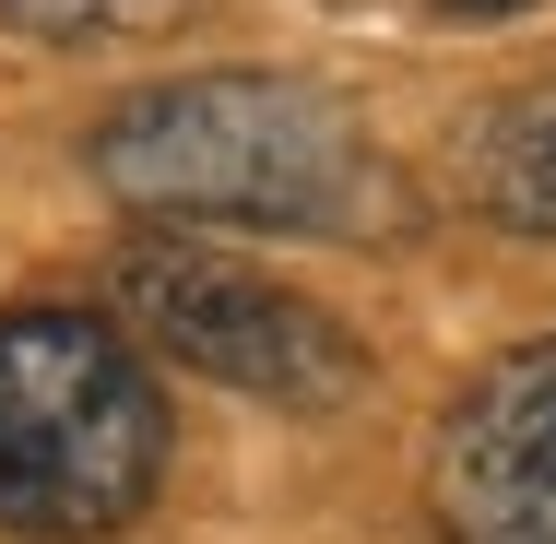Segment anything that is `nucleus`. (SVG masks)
<instances>
[{"label": "nucleus", "mask_w": 556, "mask_h": 544, "mask_svg": "<svg viewBox=\"0 0 556 544\" xmlns=\"http://www.w3.org/2000/svg\"><path fill=\"white\" fill-rule=\"evenodd\" d=\"M439 544H556V331L497 343L439 415L427 450Z\"/></svg>", "instance_id": "4"}, {"label": "nucleus", "mask_w": 556, "mask_h": 544, "mask_svg": "<svg viewBox=\"0 0 556 544\" xmlns=\"http://www.w3.org/2000/svg\"><path fill=\"white\" fill-rule=\"evenodd\" d=\"M108 296H118V320H130V343L178 355L190 379H214L237 403H273V415H320V403H343L367 379V343L320 296L273 284L261 261L190 249V237H130Z\"/></svg>", "instance_id": "3"}, {"label": "nucleus", "mask_w": 556, "mask_h": 544, "mask_svg": "<svg viewBox=\"0 0 556 544\" xmlns=\"http://www.w3.org/2000/svg\"><path fill=\"white\" fill-rule=\"evenodd\" d=\"M166 485V391L96 308H0V533L118 544Z\"/></svg>", "instance_id": "2"}, {"label": "nucleus", "mask_w": 556, "mask_h": 544, "mask_svg": "<svg viewBox=\"0 0 556 544\" xmlns=\"http://www.w3.org/2000/svg\"><path fill=\"white\" fill-rule=\"evenodd\" d=\"M439 12H462V24H509V12H533V0H439Z\"/></svg>", "instance_id": "7"}, {"label": "nucleus", "mask_w": 556, "mask_h": 544, "mask_svg": "<svg viewBox=\"0 0 556 544\" xmlns=\"http://www.w3.org/2000/svg\"><path fill=\"white\" fill-rule=\"evenodd\" d=\"M462 190L509 237H556V84H521L462 130Z\"/></svg>", "instance_id": "5"}, {"label": "nucleus", "mask_w": 556, "mask_h": 544, "mask_svg": "<svg viewBox=\"0 0 556 544\" xmlns=\"http://www.w3.org/2000/svg\"><path fill=\"white\" fill-rule=\"evenodd\" d=\"M84 178L142 225L249 237H403L415 202L343 96L296 72H178L84 118Z\"/></svg>", "instance_id": "1"}, {"label": "nucleus", "mask_w": 556, "mask_h": 544, "mask_svg": "<svg viewBox=\"0 0 556 544\" xmlns=\"http://www.w3.org/2000/svg\"><path fill=\"white\" fill-rule=\"evenodd\" d=\"M202 0H0V36H36V48H142V36H178Z\"/></svg>", "instance_id": "6"}]
</instances>
